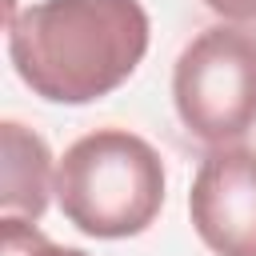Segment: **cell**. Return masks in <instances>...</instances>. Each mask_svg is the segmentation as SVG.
<instances>
[{
	"label": "cell",
	"mask_w": 256,
	"mask_h": 256,
	"mask_svg": "<svg viewBox=\"0 0 256 256\" xmlns=\"http://www.w3.org/2000/svg\"><path fill=\"white\" fill-rule=\"evenodd\" d=\"M172 104L180 124L212 148L248 136L256 124V32L212 24L192 36L172 68Z\"/></svg>",
	"instance_id": "obj_3"
},
{
	"label": "cell",
	"mask_w": 256,
	"mask_h": 256,
	"mask_svg": "<svg viewBox=\"0 0 256 256\" xmlns=\"http://www.w3.org/2000/svg\"><path fill=\"white\" fill-rule=\"evenodd\" d=\"M0 136H4V192H0V208H4V216L36 224L44 216V208H48V196L56 192L52 152L20 120H4Z\"/></svg>",
	"instance_id": "obj_5"
},
{
	"label": "cell",
	"mask_w": 256,
	"mask_h": 256,
	"mask_svg": "<svg viewBox=\"0 0 256 256\" xmlns=\"http://www.w3.org/2000/svg\"><path fill=\"white\" fill-rule=\"evenodd\" d=\"M228 24H256V0H204Z\"/></svg>",
	"instance_id": "obj_7"
},
{
	"label": "cell",
	"mask_w": 256,
	"mask_h": 256,
	"mask_svg": "<svg viewBox=\"0 0 256 256\" xmlns=\"http://www.w3.org/2000/svg\"><path fill=\"white\" fill-rule=\"evenodd\" d=\"M188 216L216 256H256V148H212L192 180Z\"/></svg>",
	"instance_id": "obj_4"
},
{
	"label": "cell",
	"mask_w": 256,
	"mask_h": 256,
	"mask_svg": "<svg viewBox=\"0 0 256 256\" xmlns=\"http://www.w3.org/2000/svg\"><path fill=\"white\" fill-rule=\"evenodd\" d=\"M56 204L84 236H140L164 208V160L128 128H96L64 148Z\"/></svg>",
	"instance_id": "obj_2"
},
{
	"label": "cell",
	"mask_w": 256,
	"mask_h": 256,
	"mask_svg": "<svg viewBox=\"0 0 256 256\" xmlns=\"http://www.w3.org/2000/svg\"><path fill=\"white\" fill-rule=\"evenodd\" d=\"M148 52L140 0H40L8 20L16 76L52 104H92L116 92Z\"/></svg>",
	"instance_id": "obj_1"
},
{
	"label": "cell",
	"mask_w": 256,
	"mask_h": 256,
	"mask_svg": "<svg viewBox=\"0 0 256 256\" xmlns=\"http://www.w3.org/2000/svg\"><path fill=\"white\" fill-rule=\"evenodd\" d=\"M0 256H88V252L48 240V236H44L36 224H28V220L4 216V220H0Z\"/></svg>",
	"instance_id": "obj_6"
}]
</instances>
